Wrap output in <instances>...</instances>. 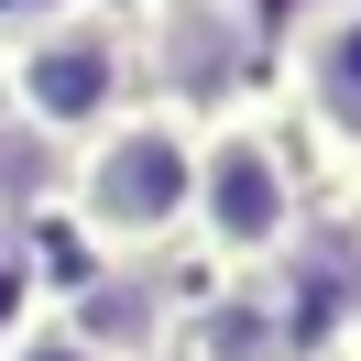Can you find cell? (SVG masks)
<instances>
[{
    "instance_id": "obj_5",
    "label": "cell",
    "mask_w": 361,
    "mask_h": 361,
    "mask_svg": "<svg viewBox=\"0 0 361 361\" xmlns=\"http://www.w3.org/2000/svg\"><path fill=\"white\" fill-rule=\"evenodd\" d=\"M274 88H285L295 154L361 176V0H307L274 33Z\"/></svg>"
},
{
    "instance_id": "obj_3",
    "label": "cell",
    "mask_w": 361,
    "mask_h": 361,
    "mask_svg": "<svg viewBox=\"0 0 361 361\" xmlns=\"http://www.w3.org/2000/svg\"><path fill=\"white\" fill-rule=\"evenodd\" d=\"M132 99H142L132 11H110V0H88V11H66V23H44L33 44L0 55V110L23 121L33 142H55V154H77V142H88L99 121H121Z\"/></svg>"
},
{
    "instance_id": "obj_1",
    "label": "cell",
    "mask_w": 361,
    "mask_h": 361,
    "mask_svg": "<svg viewBox=\"0 0 361 361\" xmlns=\"http://www.w3.org/2000/svg\"><path fill=\"white\" fill-rule=\"evenodd\" d=\"M186 230H197V252L241 285V274L285 263L295 241L317 230L307 208V154H295V132L274 110H219L197 121V197H186Z\"/></svg>"
},
{
    "instance_id": "obj_9",
    "label": "cell",
    "mask_w": 361,
    "mask_h": 361,
    "mask_svg": "<svg viewBox=\"0 0 361 361\" xmlns=\"http://www.w3.org/2000/svg\"><path fill=\"white\" fill-rule=\"evenodd\" d=\"M110 11H142V0H110Z\"/></svg>"
},
{
    "instance_id": "obj_6",
    "label": "cell",
    "mask_w": 361,
    "mask_h": 361,
    "mask_svg": "<svg viewBox=\"0 0 361 361\" xmlns=\"http://www.w3.org/2000/svg\"><path fill=\"white\" fill-rule=\"evenodd\" d=\"M197 361H295L285 295H219V307L197 317Z\"/></svg>"
},
{
    "instance_id": "obj_7",
    "label": "cell",
    "mask_w": 361,
    "mask_h": 361,
    "mask_svg": "<svg viewBox=\"0 0 361 361\" xmlns=\"http://www.w3.org/2000/svg\"><path fill=\"white\" fill-rule=\"evenodd\" d=\"M0 361H110V350H99V339H77L66 317H33V329L11 339V350H0Z\"/></svg>"
},
{
    "instance_id": "obj_4",
    "label": "cell",
    "mask_w": 361,
    "mask_h": 361,
    "mask_svg": "<svg viewBox=\"0 0 361 361\" xmlns=\"http://www.w3.org/2000/svg\"><path fill=\"white\" fill-rule=\"evenodd\" d=\"M132 66H142L154 110L219 121V110H252V88L274 66V23H263V0H142Z\"/></svg>"
},
{
    "instance_id": "obj_2",
    "label": "cell",
    "mask_w": 361,
    "mask_h": 361,
    "mask_svg": "<svg viewBox=\"0 0 361 361\" xmlns=\"http://www.w3.org/2000/svg\"><path fill=\"white\" fill-rule=\"evenodd\" d=\"M186 197H197V121L132 99L66 154V208L99 252H164L186 241Z\"/></svg>"
},
{
    "instance_id": "obj_8",
    "label": "cell",
    "mask_w": 361,
    "mask_h": 361,
    "mask_svg": "<svg viewBox=\"0 0 361 361\" xmlns=\"http://www.w3.org/2000/svg\"><path fill=\"white\" fill-rule=\"evenodd\" d=\"M66 11H88V0H0V55L11 44H33L44 23H66Z\"/></svg>"
}]
</instances>
